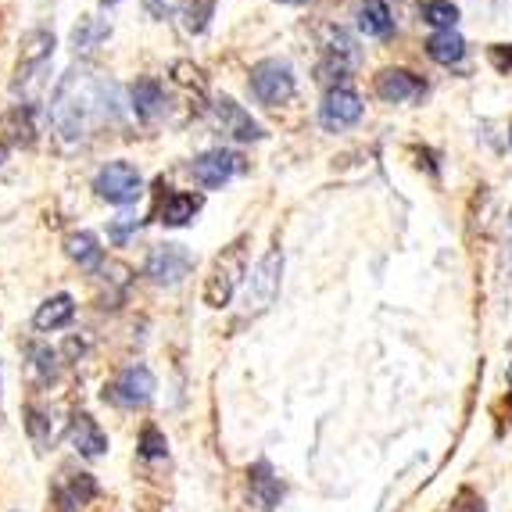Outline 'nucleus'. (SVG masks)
Wrapping results in <instances>:
<instances>
[{
    "label": "nucleus",
    "instance_id": "24",
    "mask_svg": "<svg viewBox=\"0 0 512 512\" xmlns=\"http://www.w3.org/2000/svg\"><path fill=\"white\" fill-rule=\"evenodd\" d=\"M104 36H108V26H104L101 18H94V15L79 18V26L72 29V43H76V54L94 51V47L104 40Z\"/></svg>",
    "mask_w": 512,
    "mask_h": 512
},
{
    "label": "nucleus",
    "instance_id": "15",
    "mask_svg": "<svg viewBox=\"0 0 512 512\" xmlns=\"http://www.w3.org/2000/svg\"><path fill=\"white\" fill-rule=\"evenodd\" d=\"M69 437L83 459H101V455L108 452V437H104V430L97 427V419L90 416V412H76V416H72Z\"/></svg>",
    "mask_w": 512,
    "mask_h": 512
},
{
    "label": "nucleus",
    "instance_id": "3",
    "mask_svg": "<svg viewBox=\"0 0 512 512\" xmlns=\"http://www.w3.org/2000/svg\"><path fill=\"white\" fill-rule=\"evenodd\" d=\"M280 276H283V251L273 248L265 251L262 262L255 265V273L248 280V291H244V312L258 316L265 308L273 305L276 294H280Z\"/></svg>",
    "mask_w": 512,
    "mask_h": 512
},
{
    "label": "nucleus",
    "instance_id": "9",
    "mask_svg": "<svg viewBox=\"0 0 512 512\" xmlns=\"http://www.w3.org/2000/svg\"><path fill=\"white\" fill-rule=\"evenodd\" d=\"M147 276L162 287H176L183 276L194 269V255H190L183 244H158V248L147 255Z\"/></svg>",
    "mask_w": 512,
    "mask_h": 512
},
{
    "label": "nucleus",
    "instance_id": "25",
    "mask_svg": "<svg viewBox=\"0 0 512 512\" xmlns=\"http://www.w3.org/2000/svg\"><path fill=\"white\" fill-rule=\"evenodd\" d=\"M26 430L29 437H33L36 448H47V444L54 441V430H51V419L43 416L36 405H26Z\"/></svg>",
    "mask_w": 512,
    "mask_h": 512
},
{
    "label": "nucleus",
    "instance_id": "14",
    "mask_svg": "<svg viewBox=\"0 0 512 512\" xmlns=\"http://www.w3.org/2000/svg\"><path fill=\"white\" fill-rule=\"evenodd\" d=\"M248 495H251V505L258 512H273L283 498V484L280 477L273 473V466L265 459H258L255 466L248 470Z\"/></svg>",
    "mask_w": 512,
    "mask_h": 512
},
{
    "label": "nucleus",
    "instance_id": "8",
    "mask_svg": "<svg viewBox=\"0 0 512 512\" xmlns=\"http://www.w3.org/2000/svg\"><path fill=\"white\" fill-rule=\"evenodd\" d=\"M362 119V97L351 90V86H333L326 90L323 104H319V122L330 133H341V129H351Z\"/></svg>",
    "mask_w": 512,
    "mask_h": 512
},
{
    "label": "nucleus",
    "instance_id": "29",
    "mask_svg": "<svg viewBox=\"0 0 512 512\" xmlns=\"http://www.w3.org/2000/svg\"><path fill=\"white\" fill-rule=\"evenodd\" d=\"M208 15H212V0H201V4H190L187 8V33H205Z\"/></svg>",
    "mask_w": 512,
    "mask_h": 512
},
{
    "label": "nucleus",
    "instance_id": "19",
    "mask_svg": "<svg viewBox=\"0 0 512 512\" xmlns=\"http://www.w3.org/2000/svg\"><path fill=\"white\" fill-rule=\"evenodd\" d=\"M72 316H76V301H72V294H54V298H47L40 308H36L33 316V326L36 330H61V326H69Z\"/></svg>",
    "mask_w": 512,
    "mask_h": 512
},
{
    "label": "nucleus",
    "instance_id": "17",
    "mask_svg": "<svg viewBox=\"0 0 512 512\" xmlns=\"http://www.w3.org/2000/svg\"><path fill=\"white\" fill-rule=\"evenodd\" d=\"M129 108H133V115L144 122H151L158 111L165 108V90L158 79L151 76H140L137 83L129 86Z\"/></svg>",
    "mask_w": 512,
    "mask_h": 512
},
{
    "label": "nucleus",
    "instance_id": "1",
    "mask_svg": "<svg viewBox=\"0 0 512 512\" xmlns=\"http://www.w3.org/2000/svg\"><path fill=\"white\" fill-rule=\"evenodd\" d=\"M97 119H115V83L94 65H72L51 101V126L61 144H83Z\"/></svg>",
    "mask_w": 512,
    "mask_h": 512
},
{
    "label": "nucleus",
    "instance_id": "32",
    "mask_svg": "<svg viewBox=\"0 0 512 512\" xmlns=\"http://www.w3.org/2000/svg\"><path fill=\"white\" fill-rule=\"evenodd\" d=\"M137 226H140V219H133V215H122V219L111 226V240H115V244H122V240L137 230Z\"/></svg>",
    "mask_w": 512,
    "mask_h": 512
},
{
    "label": "nucleus",
    "instance_id": "16",
    "mask_svg": "<svg viewBox=\"0 0 512 512\" xmlns=\"http://www.w3.org/2000/svg\"><path fill=\"white\" fill-rule=\"evenodd\" d=\"M205 205L201 194H183V190H172V194H162L158 208H154V219L165 222V226H187L197 212Z\"/></svg>",
    "mask_w": 512,
    "mask_h": 512
},
{
    "label": "nucleus",
    "instance_id": "34",
    "mask_svg": "<svg viewBox=\"0 0 512 512\" xmlns=\"http://www.w3.org/2000/svg\"><path fill=\"white\" fill-rule=\"evenodd\" d=\"M4 154H8V144H0V162H4Z\"/></svg>",
    "mask_w": 512,
    "mask_h": 512
},
{
    "label": "nucleus",
    "instance_id": "30",
    "mask_svg": "<svg viewBox=\"0 0 512 512\" xmlns=\"http://www.w3.org/2000/svg\"><path fill=\"white\" fill-rule=\"evenodd\" d=\"M448 512H484V498L473 491V487H462L459 495H455V502H452V509Z\"/></svg>",
    "mask_w": 512,
    "mask_h": 512
},
{
    "label": "nucleus",
    "instance_id": "4",
    "mask_svg": "<svg viewBox=\"0 0 512 512\" xmlns=\"http://www.w3.org/2000/svg\"><path fill=\"white\" fill-rule=\"evenodd\" d=\"M251 94L262 104L276 108V104H287L294 97V69L280 58H265L251 69Z\"/></svg>",
    "mask_w": 512,
    "mask_h": 512
},
{
    "label": "nucleus",
    "instance_id": "22",
    "mask_svg": "<svg viewBox=\"0 0 512 512\" xmlns=\"http://www.w3.org/2000/svg\"><path fill=\"white\" fill-rule=\"evenodd\" d=\"M65 251H69L72 262H79L83 269H97V265L104 262V251L101 244H97L94 233H72L69 240H65Z\"/></svg>",
    "mask_w": 512,
    "mask_h": 512
},
{
    "label": "nucleus",
    "instance_id": "10",
    "mask_svg": "<svg viewBox=\"0 0 512 512\" xmlns=\"http://www.w3.org/2000/svg\"><path fill=\"white\" fill-rule=\"evenodd\" d=\"M94 495H97V480L90 473H65L54 484L47 512H79L83 505L94 502Z\"/></svg>",
    "mask_w": 512,
    "mask_h": 512
},
{
    "label": "nucleus",
    "instance_id": "33",
    "mask_svg": "<svg viewBox=\"0 0 512 512\" xmlns=\"http://www.w3.org/2000/svg\"><path fill=\"white\" fill-rule=\"evenodd\" d=\"M183 0H147V11H151L154 18H169L180 11Z\"/></svg>",
    "mask_w": 512,
    "mask_h": 512
},
{
    "label": "nucleus",
    "instance_id": "27",
    "mask_svg": "<svg viewBox=\"0 0 512 512\" xmlns=\"http://www.w3.org/2000/svg\"><path fill=\"white\" fill-rule=\"evenodd\" d=\"M172 79L180 86H187V90H197V97H205V90H208L205 72L197 69V65H190V61H176V65H172Z\"/></svg>",
    "mask_w": 512,
    "mask_h": 512
},
{
    "label": "nucleus",
    "instance_id": "7",
    "mask_svg": "<svg viewBox=\"0 0 512 512\" xmlns=\"http://www.w3.org/2000/svg\"><path fill=\"white\" fill-rule=\"evenodd\" d=\"M54 54V33L51 29H29L22 36V51H18V65H15V79L11 86L22 90L29 79H36V72H43V65L51 61Z\"/></svg>",
    "mask_w": 512,
    "mask_h": 512
},
{
    "label": "nucleus",
    "instance_id": "13",
    "mask_svg": "<svg viewBox=\"0 0 512 512\" xmlns=\"http://www.w3.org/2000/svg\"><path fill=\"white\" fill-rule=\"evenodd\" d=\"M237 169H240V158L233 151H205L201 158H194L190 176H194L201 187L215 190V187H222V183H230Z\"/></svg>",
    "mask_w": 512,
    "mask_h": 512
},
{
    "label": "nucleus",
    "instance_id": "12",
    "mask_svg": "<svg viewBox=\"0 0 512 512\" xmlns=\"http://www.w3.org/2000/svg\"><path fill=\"white\" fill-rule=\"evenodd\" d=\"M215 122H219L222 133H230V137L240 140V144H251V140L265 137V129L258 126V122L251 119L248 111L240 108L233 97H219V101H215Z\"/></svg>",
    "mask_w": 512,
    "mask_h": 512
},
{
    "label": "nucleus",
    "instance_id": "23",
    "mask_svg": "<svg viewBox=\"0 0 512 512\" xmlns=\"http://www.w3.org/2000/svg\"><path fill=\"white\" fill-rule=\"evenodd\" d=\"M416 11H419V18H423L427 26L437 29V33H444V29H455V22H459V8H455L452 0H419Z\"/></svg>",
    "mask_w": 512,
    "mask_h": 512
},
{
    "label": "nucleus",
    "instance_id": "21",
    "mask_svg": "<svg viewBox=\"0 0 512 512\" xmlns=\"http://www.w3.org/2000/svg\"><path fill=\"white\" fill-rule=\"evenodd\" d=\"M4 133H8V140L4 144H33V133H36V126H33V108L29 104H15V108L4 115Z\"/></svg>",
    "mask_w": 512,
    "mask_h": 512
},
{
    "label": "nucleus",
    "instance_id": "11",
    "mask_svg": "<svg viewBox=\"0 0 512 512\" xmlns=\"http://www.w3.org/2000/svg\"><path fill=\"white\" fill-rule=\"evenodd\" d=\"M373 90L380 101L405 104V101H419V97L427 94V83L409 69H384V72H376Z\"/></svg>",
    "mask_w": 512,
    "mask_h": 512
},
{
    "label": "nucleus",
    "instance_id": "28",
    "mask_svg": "<svg viewBox=\"0 0 512 512\" xmlns=\"http://www.w3.org/2000/svg\"><path fill=\"white\" fill-rule=\"evenodd\" d=\"M140 455H144V459H165V455H169V444H165L162 430L144 427V434H140Z\"/></svg>",
    "mask_w": 512,
    "mask_h": 512
},
{
    "label": "nucleus",
    "instance_id": "18",
    "mask_svg": "<svg viewBox=\"0 0 512 512\" xmlns=\"http://www.w3.org/2000/svg\"><path fill=\"white\" fill-rule=\"evenodd\" d=\"M359 29L373 40H387L394 33V11L387 0H362L359 4Z\"/></svg>",
    "mask_w": 512,
    "mask_h": 512
},
{
    "label": "nucleus",
    "instance_id": "5",
    "mask_svg": "<svg viewBox=\"0 0 512 512\" xmlns=\"http://www.w3.org/2000/svg\"><path fill=\"white\" fill-rule=\"evenodd\" d=\"M94 190L108 201V205H133L144 194V180L129 162H108L97 172Z\"/></svg>",
    "mask_w": 512,
    "mask_h": 512
},
{
    "label": "nucleus",
    "instance_id": "31",
    "mask_svg": "<svg viewBox=\"0 0 512 512\" xmlns=\"http://www.w3.org/2000/svg\"><path fill=\"white\" fill-rule=\"evenodd\" d=\"M491 65L498 72H512V43H491Z\"/></svg>",
    "mask_w": 512,
    "mask_h": 512
},
{
    "label": "nucleus",
    "instance_id": "40",
    "mask_svg": "<svg viewBox=\"0 0 512 512\" xmlns=\"http://www.w3.org/2000/svg\"><path fill=\"white\" fill-rule=\"evenodd\" d=\"M0 416H4V412H0Z\"/></svg>",
    "mask_w": 512,
    "mask_h": 512
},
{
    "label": "nucleus",
    "instance_id": "6",
    "mask_svg": "<svg viewBox=\"0 0 512 512\" xmlns=\"http://www.w3.org/2000/svg\"><path fill=\"white\" fill-rule=\"evenodd\" d=\"M154 398V373L147 366L122 369L108 387H104V402L119 405V409H137Z\"/></svg>",
    "mask_w": 512,
    "mask_h": 512
},
{
    "label": "nucleus",
    "instance_id": "36",
    "mask_svg": "<svg viewBox=\"0 0 512 512\" xmlns=\"http://www.w3.org/2000/svg\"><path fill=\"white\" fill-rule=\"evenodd\" d=\"M509 147H512V122H509Z\"/></svg>",
    "mask_w": 512,
    "mask_h": 512
},
{
    "label": "nucleus",
    "instance_id": "20",
    "mask_svg": "<svg viewBox=\"0 0 512 512\" xmlns=\"http://www.w3.org/2000/svg\"><path fill=\"white\" fill-rule=\"evenodd\" d=\"M427 54L437 65H459L466 58V40L455 29H444V33H434L427 40Z\"/></svg>",
    "mask_w": 512,
    "mask_h": 512
},
{
    "label": "nucleus",
    "instance_id": "39",
    "mask_svg": "<svg viewBox=\"0 0 512 512\" xmlns=\"http://www.w3.org/2000/svg\"><path fill=\"white\" fill-rule=\"evenodd\" d=\"M509 376H512V369H509Z\"/></svg>",
    "mask_w": 512,
    "mask_h": 512
},
{
    "label": "nucleus",
    "instance_id": "26",
    "mask_svg": "<svg viewBox=\"0 0 512 512\" xmlns=\"http://www.w3.org/2000/svg\"><path fill=\"white\" fill-rule=\"evenodd\" d=\"M29 359H33V369L43 384L58 376V351L54 348H47V344H33V348H29Z\"/></svg>",
    "mask_w": 512,
    "mask_h": 512
},
{
    "label": "nucleus",
    "instance_id": "37",
    "mask_svg": "<svg viewBox=\"0 0 512 512\" xmlns=\"http://www.w3.org/2000/svg\"><path fill=\"white\" fill-rule=\"evenodd\" d=\"M104 4H119V0H104Z\"/></svg>",
    "mask_w": 512,
    "mask_h": 512
},
{
    "label": "nucleus",
    "instance_id": "35",
    "mask_svg": "<svg viewBox=\"0 0 512 512\" xmlns=\"http://www.w3.org/2000/svg\"><path fill=\"white\" fill-rule=\"evenodd\" d=\"M280 4H305V0H280Z\"/></svg>",
    "mask_w": 512,
    "mask_h": 512
},
{
    "label": "nucleus",
    "instance_id": "38",
    "mask_svg": "<svg viewBox=\"0 0 512 512\" xmlns=\"http://www.w3.org/2000/svg\"><path fill=\"white\" fill-rule=\"evenodd\" d=\"M509 222H512V212H509Z\"/></svg>",
    "mask_w": 512,
    "mask_h": 512
},
{
    "label": "nucleus",
    "instance_id": "2",
    "mask_svg": "<svg viewBox=\"0 0 512 512\" xmlns=\"http://www.w3.org/2000/svg\"><path fill=\"white\" fill-rule=\"evenodd\" d=\"M248 244L251 237H237L233 244L215 255L212 269H208V280H205V305L208 308H226L237 291V280L244 276L248 269Z\"/></svg>",
    "mask_w": 512,
    "mask_h": 512
}]
</instances>
